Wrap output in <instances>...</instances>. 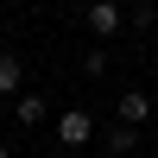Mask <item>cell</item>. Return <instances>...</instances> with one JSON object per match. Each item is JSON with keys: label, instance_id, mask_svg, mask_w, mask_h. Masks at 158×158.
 Wrapping results in <instances>:
<instances>
[{"label": "cell", "instance_id": "6da1fadb", "mask_svg": "<svg viewBox=\"0 0 158 158\" xmlns=\"http://www.w3.org/2000/svg\"><path fill=\"white\" fill-rule=\"evenodd\" d=\"M89 139H95V120L82 108H63L57 114V146H89Z\"/></svg>", "mask_w": 158, "mask_h": 158}, {"label": "cell", "instance_id": "7a4b0ae2", "mask_svg": "<svg viewBox=\"0 0 158 158\" xmlns=\"http://www.w3.org/2000/svg\"><path fill=\"white\" fill-rule=\"evenodd\" d=\"M120 25H127V13L114 6V0H95V6H89V32L108 38V32H120Z\"/></svg>", "mask_w": 158, "mask_h": 158}, {"label": "cell", "instance_id": "3957f363", "mask_svg": "<svg viewBox=\"0 0 158 158\" xmlns=\"http://www.w3.org/2000/svg\"><path fill=\"white\" fill-rule=\"evenodd\" d=\"M146 114H152V95H146V89H127V95H120V120H127V127H139Z\"/></svg>", "mask_w": 158, "mask_h": 158}, {"label": "cell", "instance_id": "277c9868", "mask_svg": "<svg viewBox=\"0 0 158 158\" xmlns=\"http://www.w3.org/2000/svg\"><path fill=\"white\" fill-rule=\"evenodd\" d=\"M19 82H25L19 57H6V51H0V95H19Z\"/></svg>", "mask_w": 158, "mask_h": 158}, {"label": "cell", "instance_id": "5b68a950", "mask_svg": "<svg viewBox=\"0 0 158 158\" xmlns=\"http://www.w3.org/2000/svg\"><path fill=\"white\" fill-rule=\"evenodd\" d=\"M13 114H19V127H38V120H44V95H19V108H13Z\"/></svg>", "mask_w": 158, "mask_h": 158}, {"label": "cell", "instance_id": "8992f818", "mask_svg": "<svg viewBox=\"0 0 158 158\" xmlns=\"http://www.w3.org/2000/svg\"><path fill=\"white\" fill-rule=\"evenodd\" d=\"M133 146H139V133H133V127L120 120V127H114V133H108V152H133Z\"/></svg>", "mask_w": 158, "mask_h": 158}, {"label": "cell", "instance_id": "52a82bcc", "mask_svg": "<svg viewBox=\"0 0 158 158\" xmlns=\"http://www.w3.org/2000/svg\"><path fill=\"white\" fill-rule=\"evenodd\" d=\"M0 32H6V6H0Z\"/></svg>", "mask_w": 158, "mask_h": 158}, {"label": "cell", "instance_id": "ba28073f", "mask_svg": "<svg viewBox=\"0 0 158 158\" xmlns=\"http://www.w3.org/2000/svg\"><path fill=\"white\" fill-rule=\"evenodd\" d=\"M0 158H6V139H0Z\"/></svg>", "mask_w": 158, "mask_h": 158}]
</instances>
